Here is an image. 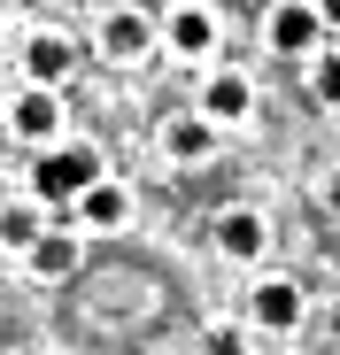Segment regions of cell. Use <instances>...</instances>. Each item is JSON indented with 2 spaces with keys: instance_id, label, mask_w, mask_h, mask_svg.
Listing matches in <instances>:
<instances>
[{
  "instance_id": "5bb4252c",
  "label": "cell",
  "mask_w": 340,
  "mask_h": 355,
  "mask_svg": "<svg viewBox=\"0 0 340 355\" xmlns=\"http://www.w3.org/2000/svg\"><path fill=\"white\" fill-rule=\"evenodd\" d=\"M317 101H340V54H325V62H317Z\"/></svg>"
},
{
  "instance_id": "9c48e42d",
  "label": "cell",
  "mask_w": 340,
  "mask_h": 355,
  "mask_svg": "<svg viewBox=\"0 0 340 355\" xmlns=\"http://www.w3.org/2000/svg\"><path fill=\"white\" fill-rule=\"evenodd\" d=\"M240 108H248V85L240 78H216L209 85V116H240Z\"/></svg>"
},
{
  "instance_id": "5b68a950",
  "label": "cell",
  "mask_w": 340,
  "mask_h": 355,
  "mask_svg": "<svg viewBox=\"0 0 340 355\" xmlns=\"http://www.w3.org/2000/svg\"><path fill=\"white\" fill-rule=\"evenodd\" d=\"M24 62H31L39 85H54V78L70 70V46H62V39H31V46H24Z\"/></svg>"
},
{
  "instance_id": "7a4b0ae2",
  "label": "cell",
  "mask_w": 340,
  "mask_h": 355,
  "mask_svg": "<svg viewBox=\"0 0 340 355\" xmlns=\"http://www.w3.org/2000/svg\"><path fill=\"white\" fill-rule=\"evenodd\" d=\"M271 39L287 46V54H302V46L317 39V8H278V16H271Z\"/></svg>"
},
{
  "instance_id": "277c9868",
  "label": "cell",
  "mask_w": 340,
  "mask_h": 355,
  "mask_svg": "<svg viewBox=\"0 0 340 355\" xmlns=\"http://www.w3.org/2000/svg\"><path fill=\"white\" fill-rule=\"evenodd\" d=\"M54 124H62V108H54V93H31V101H16V132H24V139H46Z\"/></svg>"
},
{
  "instance_id": "52a82bcc",
  "label": "cell",
  "mask_w": 340,
  "mask_h": 355,
  "mask_svg": "<svg viewBox=\"0 0 340 355\" xmlns=\"http://www.w3.org/2000/svg\"><path fill=\"white\" fill-rule=\"evenodd\" d=\"M170 39H178L186 54H209V39H216V24H209L201 8H178V16H170Z\"/></svg>"
},
{
  "instance_id": "4fadbf2b",
  "label": "cell",
  "mask_w": 340,
  "mask_h": 355,
  "mask_svg": "<svg viewBox=\"0 0 340 355\" xmlns=\"http://www.w3.org/2000/svg\"><path fill=\"white\" fill-rule=\"evenodd\" d=\"M85 216H93V224H117V216H124V201L108 193V186H85Z\"/></svg>"
},
{
  "instance_id": "8fae6325",
  "label": "cell",
  "mask_w": 340,
  "mask_h": 355,
  "mask_svg": "<svg viewBox=\"0 0 340 355\" xmlns=\"http://www.w3.org/2000/svg\"><path fill=\"white\" fill-rule=\"evenodd\" d=\"M31 263H39L46 278H62V270L78 263V248H70V240H39V248H31Z\"/></svg>"
},
{
  "instance_id": "3957f363",
  "label": "cell",
  "mask_w": 340,
  "mask_h": 355,
  "mask_svg": "<svg viewBox=\"0 0 340 355\" xmlns=\"http://www.w3.org/2000/svg\"><path fill=\"white\" fill-rule=\"evenodd\" d=\"M255 317H263L271 332H287V324L302 317V293H294V286H263V293H255Z\"/></svg>"
},
{
  "instance_id": "8992f818",
  "label": "cell",
  "mask_w": 340,
  "mask_h": 355,
  "mask_svg": "<svg viewBox=\"0 0 340 355\" xmlns=\"http://www.w3.org/2000/svg\"><path fill=\"white\" fill-rule=\"evenodd\" d=\"M216 240L232 248V255H255V248H263V216H248V209H232V216L216 224Z\"/></svg>"
},
{
  "instance_id": "30bf717a",
  "label": "cell",
  "mask_w": 340,
  "mask_h": 355,
  "mask_svg": "<svg viewBox=\"0 0 340 355\" xmlns=\"http://www.w3.org/2000/svg\"><path fill=\"white\" fill-rule=\"evenodd\" d=\"M170 155H209V124H194V116H186V124H170Z\"/></svg>"
},
{
  "instance_id": "6da1fadb",
  "label": "cell",
  "mask_w": 340,
  "mask_h": 355,
  "mask_svg": "<svg viewBox=\"0 0 340 355\" xmlns=\"http://www.w3.org/2000/svg\"><path fill=\"white\" fill-rule=\"evenodd\" d=\"M93 178H101V162H93L85 147H62V155H46V162H39V193H46V201H78Z\"/></svg>"
},
{
  "instance_id": "ba28073f",
  "label": "cell",
  "mask_w": 340,
  "mask_h": 355,
  "mask_svg": "<svg viewBox=\"0 0 340 355\" xmlns=\"http://www.w3.org/2000/svg\"><path fill=\"white\" fill-rule=\"evenodd\" d=\"M108 54H147V16H117L108 24Z\"/></svg>"
},
{
  "instance_id": "7c38bea8",
  "label": "cell",
  "mask_w": 340,
  "mask_h": 355,
  "mask_svg": "<svg viewBox=\"0 0 340 355\" xmlns=\"http://www.w3.org/2000/svg\"><path fill=\"white\" fill-rule=\"evenodd\" d=\"M0 240H8V248H31V240H39V216H31V209H8V216H0Z\"/></svg>"
},
{
  "instance_id": "9a60e30c",
  "label": "cell",
  "mask_w": 340,
  "mask_h": 355,
  "mask_svg": "<svg viewBox=\"0 0 340 355\" xmlns=\"http://www.w3.org/2000/svg\"><path fill=\"white\" fill-rule=\"evenodd\" d=\"M317 16H325V24H340V0H317Z\"/></svg>"
}]
</instances>
